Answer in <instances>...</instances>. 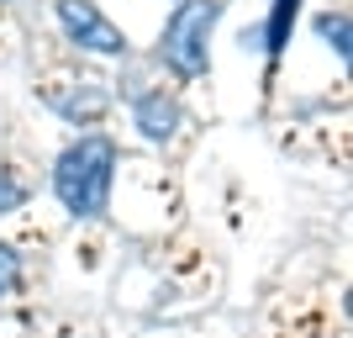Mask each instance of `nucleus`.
Here are the masks:
<instances>
[{
  "mask_svg": "<svg viewBox=\"0 0 353 338\" xmlns=\"http://www.w3.org/2000/svg\"><path fill=\"white\" fill-rule=\"evenodd\" d=\"M111 180H117V143L101 133L69 143L53 164V196L69 217H101L111 201Z\"/></svg>",
  "mask_w": 353,
  "mask_h": 338,
  "instance_id": "nucleus-1",
  "label": "nucleus"
},
{
  "mask_svg": "<svg viewBox=\"0 0 353 338\" xmlns=\"http://www.w3.org/2000/svg\"><path fill=\"white\" fill-rule=\"evenodd\" d=\"M216 16H221V0H179L174 6L159 53L179 79H195V74L206 69V37L216 27Z\"/></svg>",
  "mask_w": 353,
  "mask_h": 338,
  "instance_id": "nucleus-2",
  "label": "nucleus"
},
{
  "mask_svg": "<svg viewBox=\"0 0 353 338\" xmlns=\"http://www.w3.org/2000/svg\"><path fill=\"white\" fill-rule=\"evenodd\" d=\"M59 21L79 48L90 53H105V59H121L127 53V32L111 21V16L95 6V0H59Z\"/></svg>",
  "mask_w": 353,
  "mask_h": 338,
  "instance_id": "nucleus-3",
  "label": "nucleus"
},
{
  "mask_svg": "<svg viewBox=\"0 0 353 338\" xmlns=\"http://www.w3.org/2000/svg\"><path fill=\"white\" fill-rule=\"evenodd\" d=\"M132 117H137V127H143L148 143H169L174 127H179V101H174V95H163V90H148Z\"/></svg>",
  "mask_w": 353,
  "mask_h": 338,
  "instance_id": "nucleus-4",
  "label": "nucleus"
},
{
  "mask_svg": "<svg viewBox=\"0 0 353 338\" xmlns=\"http://www.w3.org/2000/svg\"><path fill=\"white\" fill-rule=\"evenodd\" d=\"M290 21H295V0H274V16H269V32H264V48H269V53H280V48H285Z\"/></svg>",
  "mask_w": 353,
  "mask_h": 338,
  "instance_id": "nucleus-5",
  "label": "nucleus"
},
{
  "mask_svg": "<svg viewBox=\"0 0 353 338\" xmlns=\"http://www.w3.org/2000/svg\"><path fill=\"white\" fill-rule=\"evenodd\" d=\"M316 32H322V37H327V43H332V48H338V53H343V59H348V16H332V11H327V16H316Z\"/></svg>",
  "mask_w": 353,
  "mask_h": 338,
  "instance_id": "nucleus-6",
  "label": "nucleus"
},
{
  "mask_svg": "<svg viewBox=\"0 0 353 338\" xmlns=\"http://www.w3.org/2000/svg\"><path fill=\"white\" fill-rule=\"evenodd\" d=\"M21 285V254L11 243H0V296H11Z\"/></svg>",
  "mask_w": 353,
  "mask_h": 338,
  "instance_id": "nucleus-7",
  "label": "nucleus"
},
{
  "mask_svg": "<svg viewBox=\"0 0 353 338\" xmlns=\"http://www.w3.org/2000/svg\"><path fill=\"white\" fill-rule=\"evenodd\" d=\"M21 201H27V185H21L16 175H6V169H0V217L21 212Z\"/></svg>",
  "mask_w": 353,
  "mask_h": 338,
  "instance_id": "nucleus-8",
  "label": "nucleus"
}]
</instances>
